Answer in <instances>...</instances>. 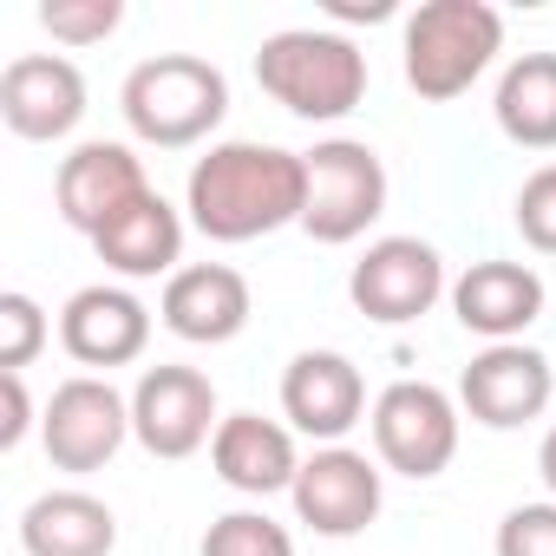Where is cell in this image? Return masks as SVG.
<instances>
[{"label":"cell","instance_id":"obj_1","mask_svg":"<svg viewBox=\"0 0 556 556\" xmlns=\"http://www.w3.org/2000/svg\"><path fill=\"white\" fill-rule=\"evenodd\" d=\"M184 210L210 242H255L302 223L308 210V157L262 144V138H223L190 164Z\"/></svg>","mask_w":556,"mask_h":556},{"label":"cell","instance_id":"obj_2","mask_svg":"<svg viewBox=\"0 0 556 556\" xmlns=\"http://www.w3.org/2000/svg\"><path fill=\"white\" fill-rule=\"evenodd\" d=\"M255 86L308 125H334L367 99V53L334 27H289L255 47Z\"/></svg>","mask_w":556,"mask_h":556},{"label":"cell","instance_id":"obj_3","mask_svg":"<svg viewBox=\"0 0 556 556\" xmlns=\"http://www.w3.org/2000/svg\"><path fill=\"white\" fill-rule=\"evenodd\" d=\"M118 112H125L138 144L184 151V144H203L223 125L229 79H223V66H210L197 53H157V60L131 66V79L118 92Z\"/></svg>","mask_w":556,"mask_h":556},{"label":"cell","instance_id":"obj_4","mask_svg":"<svg viewBox=\"0 0 556 556\" xmlns=\"http://www.w3.org/2000/svg\"><path fill=\"white\" fill-rule=\"evenodd\" d=\"M406 86L432 105L471 92L504 53V14L484 0H426L406 14Z\"/></svg>","mask_w":556,"mask_h":556},{"label":"cell","instance_id":"obj_5","mask_svg":"<svg viewBox=\"0 0 556 556\" xmlns=\"http://www.w3.org/2000/svg\"><path fill=\"white\" fill-rule=\"evenodd\" d=\"M308 157V210L302 229L328 249L361 242L387 216V164L367 138H321Z\"/></svg>","mask_w":556,"mask_h":556},{"label":"cell","instance_id":"obj_6","mask_svg":"<svg viewBox=\"0 0 556 556\" xmlns=\"http://www.w3.org/2000/svg\"><path fill=\"white\" fill-rule=\"evenodd\" d=\"M367 426H374V452H380L387 471H400V478H439V471L458 458V426H465V413H458V400H452L445 387H432V380H393V387L374 400Z\"/></svg>","mask_w":556,"mask_h":556},{"label":"cell","instance_id":"obj_7","mask_svg":"<svg viewBox=\"0 0 556 556\" xmlns=\"http://www.w3.org/2000/svg\"><path fill=\"white\" fill-rule=\"evenodd\" d=\"M125 439H131V400L105 374H73L53 387V400L40 413V445H47L53 471H79V478L105 471Z\"/></svg>","mask_w":556,"mask_h":556},{"label":"cell","instance_id":"obj_8","mask_svg":"<svg viewBox=\"0 0 556 556\" xmlns=\"http://www.w3.org/2000/svg\"><path fill=\"white\" fill-rule=\"evenodd\" d=\"M549 400H556V367L543 348H523V341H497L471 354V367L458 374V413L484 432H517L543 419Z\"/></svg>","mask_w":556,"mask_h":556},{"label":"cell","instance_id":"obj_9","mask_svg":"<svg viewBox=\"0 0 556 556\" xmlns=\"http://www.w3.org/2000/svg\"><path fill=\"white\" fill-rule=\"evenodd\" d=\"M348 295L367 321L380 328H406L419 315H432V302L445 295V255L419 236H380L367 242V255L348 275Z\"/></svg>","mask_w":556,"mask_h":556},{"label":"cell","instance_id":"obj_10","mask_svg":"<svg viewBox=\"0 0 556 556\" xmlns=\"http://www.w3.org/2000/svg\"><path fill=\"white\" fill-rule=\"evenodd\" d=\"M223 413H216V387L197 367H144L131 387V439L151 458H190L216 439Z\"/></svg>","mask_w":556,"mask_h":556},{"label":"cell","instance_id":"obj_11","mask_svg":"<svg viewBox=\"0 0 556 556\" xmlns=\"http://www.w3.org/2000/svg\"><path fill=\"white\" fill-rule=\"evenodd\" d=\"M295 517L315 530V536H361L374 517H380V497H387V478L367 452L354 445H321L315 458H302V478H295Z\"/></svg>","mask_w":556,"mask_h":556},{"label":"cell","instance_id":"obj_12","mask_svg":"<svg viewBox=\"0 0 556 556\" xmlns=\"http://www.w3.org/2000/svg\"><path fill=\"white\" fill-rule=\"evenodd\" d=\"M0 118L27 144H60L86 118V73L60 53H21L0 73Z\"/></svg>","mask_w":556,"mask_h":556},{"label":"cell","instance_id":"obj_13","mask_svg":"<svg viewBox=\"0 0 556 556\" xmlns=\"http://www.w3.org/2000/svg\"><path fill=\"white\" fill-rule=\"evenodd\" d=\"M282 419L289 432L315 439V445H341L361 419H367V380L348 354L334 348H308L289 361L282 374Z\"/></svg>","mask_w":556,"mask_h":556},{"label":"cell","instance_id":"obj_14","mask_svg":"<svg viewBox=\"0 0 556 556\" xmlns=\"http://www.w3.org/2000/svg\"><path fill=\"white\" fill-rule=\"evenodd\" d=\"M151 190L144 177V157L118 138H92L79 144L73 157H60V177H53V203L60 216L79 229V236H99L118 210H131L138 197Z\"/></svg>","mask_w":556,"mask_h":556},{"label":"cell","instance_id":"obj_15","mask_svg":"<svg viewBox=\"0 0 556 556\" xmlns=\"http://www.w3.org/2000/svg\"><path fill=\"white\" fill-rule=\"evenodd\" d=\"M157 315H164V328H170L177 341H190V348H223V341H236V334L249 328L255 295H249V282H242V268H229V262H190V268H177L170 282H164Z\"/></svg>","mask_w":556,"mask_h":556},{"label":"cell","instance_id":"obj_16","mask_svg":"<svg viewBox=\"0 0 556 556\" xmlns=\"http://www.w3.org/2000/svg\"><path fill=\"white\" fill-rule=\"evenodd\" d=\"M60 348L79 367H131L151 348V308L118 282H92L60 308Z\"/></svg>","mask_w":556,"mask_h":556},{"label":"cell","instance_id":"obj_17","mask_svg":"<svg viewBox=\"0 0 556 556\" xmlns=\"http://www.w3.org/2000/svg\"><path fill=\"white\" fill-rule=\"evenodd\" d=\"M452 315H458V328L478 334L484 348L517 341V334L543 315V275H536L530 262L484 255V262H471L458 282H452Z\"/></svg>","mask_w":556,"mask_h":556},{"label":"cell","instance_id":"obj_18","mask_svg":"<svg viewBox=\"0 0 556 556\" xmlns=\"http://www.w3.org/2000/svg\"><path fill=\"white\" fill-rule=\"evenodd\" d=\"M210 465L229 491L242 497H275V491H295L302 478V452L295 432L282 419H262V413H223L216 439H210Z\"/></svg>","mask_w":556,"mask_h":556},{"label":"cell","instance_id":"obj_19","mask_svg":"<svg viewBox=\"0 0 556 556\" xmlns=\"http://www.w3.org/2000/svg\"><path fill=\"white\" fill-rule=\"evenodd\" d=\"M92 249H99V262L112 275H125V282H151V275H164V282H170L177 262H184V216L157 190H144L131 210H118L92 236Z\"/></svg>","mask_w":556,"mask_h":556},{"label":"cell","instance_id":"obj_20","mask_svg":"<svg viewBox=\"0 0 556 556\" xmlns=\"http://www.w3.org/2000/svg\"><path fill=\"white\" fill-rule=\"evenodd\" d=\"M21 549L27 556H112L118 549V517L92 491H40L21 510Z\"/></svg>","mask_w":556,"mask_h":556},{"label":"cell","instance_id":"obj_21","mask_svg":"<svg viewBox=\"0 0 556 556\" xmlns=\"http://www.w3.org/2000/svg\"><path fill=\"white\" fill-rule=\"evenodd\" d=\"M497 131L523 151H556V53H517L497 79Z\"/></svg>","mask_w":556,"mask_h":556},{"label":"cell","instance_id":"obj_22","mask_svg":"<svg viewBox=\"0 0 556 556\" xmlns=\"http://www.w3.org/2000/svg\"><path fill=\"white\" fill-rule=\"evenodd\" d=\"M197 556H295V536H289V523H275L268 510H223L203 530Z\"/></svg>","mask_w":556,"mask_h":556},{"label":"cell","instance_id":"obj_23","mask_svg":"<svg viewBox=\"0 0 556 556\" xmlns=\"http://www.w3.org/2000/svg\"><path fill=\"white\" fill-rule=\"evenodd\" d=\"M47 334L53 328H47V308L34 295H21V289L0 295V374H27L40 361Z\"/></svg>","mask_w":556,"mask_h":556},{"label":"cell","instance_id":"obj_24","mask_svg":"<svg viewBox=\"0 0 556 556\" xmlns=\"http://www.w3.org/2000/svg\"><path fill=\"white\" fill-rule=\"evenodd\" d=\"M118 21H125L118 0H47L40 8V27L66 47H99L118 34Z\"/></svg>","mask_w":556,"mask_h":556},{"label":"cell","instance_id":"obj_25","mask_svg":"<svg viewBox=\"0 0 556 556\" xmlns=\"http://www.w3.org/2000/svg\"><path fill=\"white\" fill-rule=\"evenodd\" d=\"M517 229L536 255H556V164L530 170L517 190Z\"/></svg>","mask_w":556,"mask_h":556},{"label":"cell","instance_id":"obj_26","mask_svg":"<svg viewBox=\"0 0 556 556\" xmlns=\"http://www.w3.org/2000/svg\"><path fill=\"white\" fill-rule=\"evenodd\" d=\"M497 556H556V497L549 504H517L497 523Z\"/></svg>","mask_w":556,"mask_h":556},{"label":"cell","instance_id":"obj_27","mask_svg":"<svg viewBox=\"0 0 556 556\" xmlns=\"http://www.w3.org/2000/svg\"><path fill=\"white\" fill-rule=\"evenodd\" d=\"M0 393H8V419H0V452H14L34 426V406H27V374H0Z\"/></svg>","mask_w":556,"mask_h":556},{"label":"cell","instance_id":"obj_28","mask_svg":"<svg viewBox=\"0 0 556 556\" xmlns=\"http://www.w3.org/2000/svg\"><path fill=\"white\" fill-rule=\"evenodd\" d=\"M536 471H543V484H549V497H556V426H549L543 445H536Z\"/></svg>","mask_w":556,"mask_h":556}]
</instances>
